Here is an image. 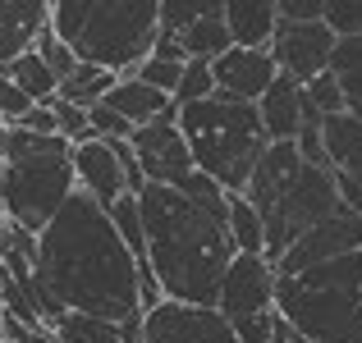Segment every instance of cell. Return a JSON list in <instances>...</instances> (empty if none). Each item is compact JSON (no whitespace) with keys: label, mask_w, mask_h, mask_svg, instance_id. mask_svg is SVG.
<instances>
[{"label":"cell","mask_w":362,"mask_h":343,"mask_svg":"<svg viewBox=\"0 0 362 343\" xmlns=\"http://www.w3.org/2000/svg\"><path fill=\"white\" fill-rule=\"evenodd\" d=\"M138 256L119 238L106 206L74 193L64 211L37 234V279L64 311L110 320L119 330H142Z\"/></svg>","instance_id":"1"},{"label":"cell","mask_w":362,"mask_h":343,"mask_svg":"<svg viewBox=\"0 0 362 343\" xmlns=\"http://www.w3.org/2000/svg\"><path fill=\"white\" fill-rule=\"evenodd\" d=\"M142 229H147V265L160 279L165 302L216 307L221 284L234 265V238L206 211H197L179 188L147 183L138 193Z\"/></svg>","instance_id":"2"},{"label":"cell","mask_w":362,"mask_h":343,"mask_svg":"<svg viewBox=\"0 0 362 343\" xmlns=\"http://www.w3.org/2000/svg\"><path fill=\"white\" fill-rule=\"evenodd\" d=\"M243 197L257 206V215L266 224V261L271 265H280V256L303 234H312L317 224L335 220L344 211L335 174L308 165L298 156V142H271V151L252 169V183H247Z\"/></svg>","instance_id":"3"},{"label":"cell","mask_w":362,"mask_h":343,"mask_svg":"<svg viewBox=\"0 0 362 343\" xmlns=\"http://www.w3.org/2000/svg\"><path fill=\"white\" fill-rule=\"evenodd\" d=\"M51 32L78 64L133 78L160 42V0H55Z\"/></svg>","instance_id":"4"},{"label":"cell","mask_w":362,"mask_h":343,"mask_svg":"<svg viewBox=\"0 0 362 343\" xmlns=\"http://www.w3.org/2000/svg\"><path fill=\"white\" fill-rule=\"evenodd\" d=\"M78 193L74 147L28 128H0V211L9 224L42 234Z\"/></svg>","instance_id":"5"},{"label":"cell","mask_w":362,"mask_h":343,"mask_svg":"<svg viewBox=\"0 0 362 343\" xmlns=\"http://www.w3.org/2000/svg\"><path fill=\"white\" fill-rule=\"evenodd\" d=\"M179 133H184L188 151H193V165L206 179H216L230 197L247 193L252 169L271 151V138L262 128L257 106H243V101H230V97L184 106L179 110Z\"/></svg>","instance_id":"6"},{"label":"cell","mask_w":362,"mask_h":343,"mask_svg":"<svg viewBox=\"0 0 362 343\" xmlns=\"http://www.w3.org/2000/svg\"><path fill=\"white\" fill-rule=\"evenodd\" d=\"M275 311L312 343H362V252L280 279Z\"/></svg>","instance_id":"7"},{"label":"cell","mask_w":362,"mask_h":343,"mask_svg":"<svg viewBox=\"0 0 362 343\" xmlns=\"http://www.w3.org/2000/svg\"><path fill=\"white\" fill-rule=\"evenodd\" d=\"M275 289H280V275H275V265L266 256H234L216 307H221V316L234 325V335L243 343H271Z\"/></svg>","instance_id":"8"},{"label":"cell","mask_w":362,"mask_h":343,"mask_svg":"<svg viewBox=\"0 0 362 343\" xmlns=\"http://www.w3.org/2000/svg\"><path fill=\"white\" fill-rule=\"evenodd\" d=\"M133 151H138V165L142 179L156 188H184L188 179L197 174L193 165V151H188L184 133H179V106L170 114H160L156 124L133 133Z\"/></svg>","instance_id":"9"},{"label":"cell","mask_w":362,"mask_h":343,"mask_svg":"<svg viewBox=\"0 0 362 343\" xmlns=\"http://www.w3.org/2000/svg\"><path fill=\"white\" fill-rule=\"evenodd\" d=\"M335 46H339V37L326 28V18H317V23H284L280 18L271 55H275V64H280L284 78H293L298 88H308V83H317L321 73H330Z\"/></svg>","instance_id":"10"},{"label":"cell","mask_w":362,"mask_h":343,"mask_svg":"<svg viewBox=\"0 0 362 343\" xmlns=\"http://www.w3.org/2000/svg\"><path fill=\"white\" fill-rule=\"evenodd\" d=\"M354 252H362V215L344 206L335 220H326V224L312 229V234H303L298 243L280 256L275 275H280V279H298V275L317 270V265H326V261H339V256H354Z\"/></svg>","instance_id":"11"},{"label":"cell","mask_w":362,"mask_h":343,"mask_svg":"<svg viewBox=\"0 0 362 343\" xmlns=\"http://www.w3.org/2000/svg\"><path fill=\"white\" fill-rule=\"evenodd\" d=\"M142 343H243L221 307H188V302H160L142 316Z\"/></svg>","instance_id":"12"},{"label":"cell","mask_w":362,"mask_h":343,"mask_svg":"<svg viewBox=\"0 0 362 343\" xmlns=\"http://www.w3.org/2000/svg\"><path fill=\"white\" fill-rule=\"evenodd\" d=\"M211 73H216V97L257 106V101L275 88L280 64H275L271 51H243V46H234V51H225L221 60H211Z\"/></svg>","instance_id":"13"},{"label":"cell","mask_w":362,"mask_h":343,"mask_svg":"<svg viewBox=\"0 0 362 343\" xmlns=\"http://www.w3.org/2000/svg\"><path fill=\"white\" fill-rule=\"evenodd\" d=\"M74 174H78V193L92 197L97 206H106V211H115L124 197H133L129 193V174H124L115 147L101 142V138L74 147Z\"/></svg>","instance_id":"14"},{"label":"cell","mask_w":362,"mask_h":343,"mask_svg":"<svg viewBox=\"0 0 362 343\" xmlns=\"http://www.w3.org/2000/svg\"><path fill=\"white\" fill-rule=\"evenodd\" d=\"M326 156H330V174L339 183L344 206L362 215V124L354 114L326 119Z\"/></svg>","instance_id":"15"},{"label":"cell","mask_w":362,"mask_h":343,"mask_svg":"<svg viewBox=\"0 0 362 343\" xmlns=\"http://www.w3.org/2000/svg\"><path fill=\"white\" fill-rule=\"evenodd\" d=\"M51 28V5L46 0H0V69L28 55L37 37Z\"/></svg>","instance_id":"16"},{"label":"cell","mask_w":362,"mask_h":343,"mask_svg":"<svg viewBox=\"0 0 362 343\" xmlns=\"http://www.w3.org/2000/svg\"><path fill=\"white\" fill-rule=\"evenodd\" d=\"M225 23L234 46L243 51H271L280 28V0H225Z\"/></svg>","instance_id":"17"},{"label":"cell","mask_w":362,"mask_h":343,"mask_svg":"<svg viewBox=\"0 0 362 343\" xmlns=\"http://www.w3.org/2000/svg\"><path fill=\"white\" fill-rule=\"evenodd\" d=\"M257 114H262V128L271 142H298L303 133V88L293 78H275V88L257 101Z\"/></svg>","instance_id":"18"},{"label":"cell","mask_w":362,"mask_h":343,"mask_svg":"<svg viewBox=\"0 0 362 343\" xmlns=\"http://www.w3.org/2000/svg\"><path fill=\"white\" fill-rule=\"evenodd\" d=\"M106 106L115 110V114H124L133 128H147V124H156V119H160V114L175 110V101H170L165 92L147 88L142 78H119V83H115V92L106 97Z\"/></svg>","instance_id":"19"},{"label":"cell","mask_w":362,"mask_h":343,"mask_svg":"<svg viewBox=\"0 0 362 343\" xmlns=\"http://www.w3.org/2000/svg\"><path fill=\"white\" fill-rule=\"evenodd\" d=\"M179 42H184V55H188V60H221L225 51H234L230 23H225V0L206 18H197V23L188 28Z\"/></svg>","instance_id":"20"},{"label":"cell","mask_w":362,"mask_h":343,"mask_svg":"<svg viewBox=\"0 0 362 343\" xmlns=\"http://www.w3.org/2000/svg\"><path fill=\"white\" fill-rule=\"evenodd\" d=\"M0 73H5L9 83H18V92H23V97H33L37 106H51V101L60 97V78H55L51 64L37 55V46L28 55H18V60L9 64V69H0Z\"/></svg>","instance_id":"21"},{"label":"cell","mask_w":362,"mask_h":343,"mask_svg":"<svg viewBox=\"0 0 362 343\" xmlns=\"http://www.w3.org/2000/svg\"><path fill=\"white\" fill-rule=\"evenodd\" d=\"M115 83H119L115 73L97 69V64H78V73L60 83V97H55V101H64V106H78V110H92V106H101V101L115 92Z\"/></svg>","instance_id":"22"},{"label":"cell","mask_w":362,"mask_h":343,"mask_svg":"<svg viewBox=\"0 0 362 343\" xmlns=\"http://www.w3.org/2000/svg\"><path fill=\"white\" fill-rule=\"evenodd\" d=\"M330 73L339 78V92H344L349 114L362 124V37H349V42L335 46V60H330Z\"/></svg>","instance_id":"23"},{"label":"cell","mask_w":362,"mask_h":343,"mask_svg":"<svg viewBox=\"0 0 362 343\" xmlns=\"http://www.w3.org/2000/svg\"><path fill=\"white\" fill-rule=\"evenodd\" d=\"M230 238L239 256H266V224L247 197H230Z\"/></svg>","instance_id":"24"},{"label":"cell","mask_w":362,"mask_h":343,"mask_svg":"<svg viewBox=\"0 0 362 343\" xmlns=\"http://www.w3.org/2000/svg\"><path fill=\"white\" fill-rule=\"evenodd\" d=\"M51 335L60 343H129L119 325L110 320H92V316H78V311H64L60 320L51 325Z\"/></svg>","instance_id":"25"},{"label":"cell","mask_w":362,"mask_h":343,"mask_svg":"<svg viewBox=\"0 0 362 343\" xmlns=\"http://www.w3.org/2000/svg\"><path fill=\"white\" fill-rule=\"evenodd\" d=\"M221 0H160V37H184L197 18H206Z\"/></svg>","instance_id":"26"},{"label":"cell","mask_w":362,"mask_h":343,"mask_svg":"<svg viewBox=\"0 0 362 343\" xmlns=\"http://www.w3.org/2000/svg\"><path fill=\"white\" fill-rule=\"evenodd\" d=\"M110 220H115L119 238L129 243V252L138 256V265L147 270V229H142V206H138V197H124L115 211H110Z\"/></svg>","instance_id":"27"},{"label":"cell","mask_w":362,"mask_h":343,"mask_svg":"<svg viewBox=\"0 0 362 343\" xmlns=\"http://www.w3.org/2000/svg\"><path fill=\"white\" fill-rule=\"evenodd\" d=\"M216 97V73H211V60H188L184 64V83L175 92V106H197V101H211Z\"/></svg>","instance_id":"28"},{"label":"cell","mask_w":362,"mask_h":343,"mask_svg":"<svg viewBox=\"0 0 362 343\" xmlns=\"http://www.w3.org/2000/svg\"><path fill=\"white\" fill-rule=\"evenodd\" d=\"M184 64L188 60H165V55H151L147 64H142L133 78H142L147 88H156V92H165L170 101H175V92H179V83H184Z\"/></svg>","instance_id":"29"},{"label":"cell","mask_w":362,"mask_h":343,"mask_svg":"<svg viewBox=\"0 0 362 343\" xmlns=\"http://www.w3.org/2000/svg\"><path fill=\"white\" fill-rule=\"evenodd\" d=\"M51 110H55V128H60V138L69 142V147L92 142V114H88V110L64 106V101H51Z\"/></svg>","instance_id":"30"},{"label":"cell","mask_w":362,"mask_h":343,"mask_svg":"<svg viewBox=\"0 0 362 343\" xmlns=\"http://www.w3.org/2000/svg\"><path fill=\"white\" fill-rule=\"evenodd\" d=\"M37 55H42V60L51 64V73H55V78H60V83H64V78H74V73H78V55H74L69 46H64L60 37L51 32V28H46L42 37H37Z\"/></svg>","instance_id":"31"},{"label":"cell","mask_w":362,"mask_h":343,"mask_svg":"<svg viewBox=\"0 0 362 343\" xmlns=\"http://www.w3.org/2000/svg\"><path fill=\"white\" fill-rule=\"evenodd\" d=\"M326 28L339 42L362 37V0H326Z\"/></svg>","instance_id":"32"},{"label":"cell","mask_w":362,"mask_h":343,"mask_svg":"<svg viewBox=\"0 0 362 343\" xmlns=\"http://www.w3.org/2000/svg\"><path fill=\"white\" fill-rule=\"evenodd\" d=\"M303 97H308L312 106L326 114V119H335V114H349L344 92H339V78H335V73H321L317 83H308V88H303Z\"/></svg>","instance_id":"33"},{"label":"cell","mask_w":362,"mask_h":343,"mask_svg":"<svg viewBox=\"0 0 362 343\" xmlns=\"http://www.w3.org/2000/svg\"><path fill=\"white\" fill-rule=\"evenodd\" d=\"M33 106H37V101L23 97V92H18V83H9L5 73H0V128H14V124L23 119Z\"/></svg>","instance_id":"34"},{"label":"cell","mask_w":362,"mask_h":343,"mask_svg":"<svg viewBox=\"0 0 362 343\" xmlns=\"http://www.w3.org/2000/svg\"><path fill=\"white\" fill-rule=\"evenodd\" d=\"M280 18L284 23H317V18H326V0H280Z\"/></svg>","instance_id":"35"},{"label":"cell","mask_w":362,"mask_h":343,"mask_svg":"<svg viewBox=\"0 0 362 343\" xmlns=\"http://www.w3.org/2000/svg\"><path fill=\"white\" fill-rule=\"evenodd\" d=\"M14 128H28V133H42V138H60V128H55V110L51 106H33L23 114V119L14 124Z\"/></svg>","instance_id":"36"},{"label":"cell","mask_w":362,"mask_h":343,"mask_svg":"<svg viewBox=\"0 0 362 343\" xmlns=\"http://www.w3.org/2000/svg\"><path fill=\"white\" fill-rule=\"evenodd\" d=\"M0 343H5V307H0Z\"/></svg>","instance_id":"37"},{"label":"cell","mask_w":362,"mask_h":343,"mask_svg":"<svg viewBox=\"0 0 362 343\" xmlns=\"http://www.w3.org/2000/svg\"><path fill=\"white\" fill-rule=\"evenodd\" d=\"M0 224H5V211H0Z\"/></svg>","instance_id":"38"}]
</instances>
